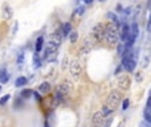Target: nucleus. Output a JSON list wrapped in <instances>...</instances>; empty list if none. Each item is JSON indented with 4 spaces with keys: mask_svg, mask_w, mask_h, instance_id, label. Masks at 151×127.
<instances>
[{
    "mask_svg": "<svg viewBox=\"0 0 151 127\" xmlns=\"http://www.w3.org/2000/svg\"><path fill=\"white\" fill-rule=\"evenodd\" d=\"M104 39L109 45H115L119 40V28L115 25L114 23H107L105 25V36Z\"/></svg>",
    "mask_w": 151,
    "mask_h": 127,
    "instance_id": "1",
    "label": "nucleus"
},
{
    "mask_svg": "<svg viewBox=\"0 0 151 127\" xmlns=\"http://www.w3.org/2000/svg\"><path fill=\"white\" fill-rule=\"evenodd\" d=\"M121 99H122V94H121L119 90H111L109 93V95H107V101H106V105L110 107H113V109H115V107L119 105Z\"/></svg>",
    "mask_w": 151,
    "mask_h": 127,
    "instance_id": "2",
    "label": "nucleus"
},
{
    "mask_svg": "<svg viewBox=\"0 0 151 127\" xmlns=\"http://www.w3.org/2000/svg\"><path fill=\"white\" fill-rule=\"evenodd\" d=\"M70 90H72V82H70V81H68V80H65L64 82H61L60 86H58L57 94H56V99H57V101H60L63 97L68 95V94L70 93Z\"/></svg>",
    "mask_w": 151,
    "mask_h": 127,
    "instance_id": "3",
    "label": "nucleus"
},
{
    "mask_svg": "<svg viewBox=\"0 0 151 127\" xmlns=\"http://www.w3.org/2000/svg\"><path fill=\"white\" fill-rule=\"evenodd\" d=\"M90 36L96 40V42L102 41V40H104V36H105V25L104 24H101V23L96 24V25L93 27V29H91Z\"/></svg>",
    "mask_w": 151,
    "mask_h": 127,
    "instance_id": "4",
    "label": "nucleus"
},
{
    "mask_svg": "<svg viewBox=\"0 0 151 127\" xmlns=\"http://www.w3.org/2000/svg\"><path fill=\"white\" fill-rule=\"evenodd\" d=\"M96 44H97L96 40H94L91 36L85 37V40L82 41V45H81L80 53H81V55H88V53H90L91 49L94 48V45H96Z\"/></svg>",
    "mask_w": 151,
    "mask_h": 127,
    "instance_id": "5",
    "label": "nucleus"
},
{
    "mask_svg": "<svg viewBox=\"0 0 151 127\" xmlns=\"http://www.w3.org/2000/svg\"><path fill=\"white\" fill-rule=\"evenodd\" d=\"M69 70H70V74H72V78L74 81H78L82 74V67H81V64L78 62L77 60H73L70 62V66H69Z\"/></svg>",
    "mask_w": 151,
    "mask_h": 127,
    "instance_id": "6",
    "label": "nucleus"
},
{
    "mask_svg": "<svg viewBox=\"0 0 151 127\" xmlns=\"http://www.w3.org/2000/svg\"><path fill=\"white\" fill-rule=\"evenodd\" d=\"M57 49L58 47H55V45H50L48 44L47 48H45V60L47 61H53L56 60V57H57Z\"/></svg>",
    "mask_w": 151,
    "mask_h": 127,
    "instance_id": "7",
    "label": "nucleus"
},
{
    "mask_svg": "<svg viewBox=\"0 0 151 127\" xmlns=\"http://www.w3.org/2000/svg\"><path fill=\"white\" fill-rule=\"evenodd\" d=\"M150 61H151V49H150V48H147V49H145L143 52H142L139 65H141L143 69H146V67H149Z\"/></svg>",
    "mask_w": 151,
    "mask_h": 127,
    "instance_id": "8",
    "label": "nucleus"
},
{
    "mask_svg": "<svg viewBox=\"0 0 151 127\" xmlns=\"http://www.w3.org/2000/svg\"><path fill=\"white\" fill-rule=\"evenodd\" d=\"M118 90L119 91H126L130 89V85H131V80L127 77V75H122L121 78H118Z\"/></svg>",
    "mask_w": 151,
    "mask_h": 127,
    "instance_id": "9",
    "label": "nucleus"
},
{
    "mask_svg": "<svg viewBox=\"0 0 151 127\" xmlns=\"http://www.w3.org/2000/svg\"><path fill=\"white\" fill-rule=\"evenodd\" d=\"M105 114L102 111H97L94 113V115L91 117V123H93L94 126H101L104 125V119H105Z\"/></svg>",
    "mask_w": 151,
    "mask_h": 127,
    "instance_id": "10",
    "label": "nucleus"
},
{
    "mask_svg": "<svg viewBox=\"0 0 151 127\" xmlns=\"http://www.w3.org/2000/svg\"><path fill=\"white\" fill-rule=\"evenodd\" d=\"M61 41H63V39H61V36L58 33H52L48 37V44L55 45V47H60Z\"/></svg>",
    "mask_w": 151,
    "mask_h": 127,
    "instance_id": "11",
    "label": "nucleus"
},
{
    "mask_svg": "<svg viewBox=\"0 0 151 127\" xmlns=\"http://www.w3.org/2000/svg\"><path fill=\"white\" fill-rule=\"evenodd\" d=\"M3 17L4 19H11L12 17V9H11V7L7 4V3L3 5Z\"/></svg>",
    "mask_w": 151,
    "mask_h": 127,
    "instance_id": "12",
    "label": "nucleus"
},
{
    "mask_svg": "<svg viewBox=\"0 0 151 127\" xmlns=\"http://www.w3.org/2000/svg\"><path fill=\"white\" fill-rule=\"evenodd\" d=\"M129 29H130V36H133V37H138V34H139V28H138V24L137 23H133L130 27H129Z\"/></svg>",
    "mask_w": 151,
    "mask_h": 127,
    "instance_id": "13",
    "label": "nucleus"
},
{
    "mask_svg": "<svg viewBox=\"0 0 151 127\" xmlns=\"http://www.w3.org/2000/svg\"><path fill=\"white\" fill-rule=\"evenodd\" d=\"M9 81V74L5 69H0V83H7Z\"/></svg>",
    "mask_w": 151,
    "mask_h": 127,
    "instance_id": "14",
    "label": "nucleus"
},
{
    "mask_svg": "<svg viewBox=\"0 0 151 127\" xmlns=\"http://www.w3.org/2000/svg\"><path fill=\"white\" fill-rule=\"evenodd\" d=\"M27 82H28L27 77H23V75H20V77L16 78V81H15V86H16V88H23V86H25V85H27Z\"/></svg>",
    "mask_w": 151,
    "mask_h": 127,
    "instance_id": "15",
    "label": "nucleus"
},
{
    "mask_svg": "<svg viewBox=\"0 0 151 127\" xmlns=\"http://www.w3.org/2000/svg\"><path fill=\"white\" fill-rule=\"evenodd\" d=\"M129 34H130V29H129V25L123 24V25H122V32H121V39H122V41H126V39L129 37Z\"/></svg>",
    "mask_w": 151,
    "mask_h": 127,
    "instance_id": "16",
    "label": "nucleus"
},
{
    "mask_svg": "<svg viewBox=\"0 0 151 127\" xmlns=\"http://www.w3.org/2000/svg\"><path fill=\"white\" fill-rule=\"evenodd\" d=\"M42 44H44V37L40 36L39 39L36 40V44H35V49H36V53L41 52V49H42Z\"/></svg>",
    "mask_w": 151,
    "mask_h": 127,
    "instance_id": "17",
    "label": "nucleus"
},
{
    "mask_svg": "<svg viewBox=\"0 0 151 127\" xmlns=\"http://www.w3.org/2000/svg\"><path fill=\"white\" fill-rule=\"evenodd\" d=\"M50 88H52V86H50V83L49 82H47V81H45V82H42L41 85H40V91H41V93H49L50 91Z\"/></svg>",
    "mask_w": 151,
    "mask_h": 127,
    "instance_id": "18",
    "label": "nucleus"
},
{
    "mask_svg": "<svg viewBox=\"0 0 151 127\" xmlns=\"http://www.w3.org/2000/svg\"><path fill=\"white\" fill-rule=\"evenodd\" d=\"M70 32H72V24L70 23H65L63 25V34L64 36H68Z\"/></svg>",
    "mask_w": 151,
    "mask_h": 127,
    "instance_id": "19",
    "label": "nucleus"
},
{
    "mask_svg": "<svg viewBox=\"0 0 151 127\" xmlns=\"http://www.w3.org/2000/svg\"><path fill=\"white\" fill-rule=\"evenodd\" d=\"M68 36H69V41H70L72 44H76V42H77V40H78V33H77V32L72 31Z\"/></svg>",
    "mask_w": 151,
    "mask_h": 127,
    "instance_id": "20",
    "label": "nucleus"
},
{
    "mask_svg": "<svg viewBox=\"0 0 151 127\" xmlns=\"http://www.w3.org/2000/svg\"><path fill=\"white\" fill-rule=\"evenodd\" d=\"M33 66L35 67H40V66H41V60H40V57H39V55H37V53H35V56H33Z\"/></svg>",
    "mask_w": 151,
    "mask_h": 127,
    "instance_id": "21",
    "label": "nucleus"
},
{
    "mask_svg": "<svg viewBox=\"0 0 151 127\" xmlns=\"http://www.w3.org/2000/svg\"><path fill=\"white\" fill-rule=\"evenodd\" d=\"M126 52V45L125 42H119L118 44V55L119 56H123V53Z\"/></svg>",
    "mask_w": 151,
    "mask_h": 127,
    "instance_id": "22",
    "label": "nucleus"
},
{
    "mask_svg": "<svg viewBox=\"0 0 151 127\" xmlns=\"http://www.w3.org/2000/svg\"><path fill=\"white\" fill-rule=\"evenodd\" d=\"M32 93H33V91H32L31 89H24V90L21 91V94H20V95L23 97V98H29V97L32 95Z\"/></svg>",
    "mask_w": 151,
    "mask_h": 127,
    "instance_id": "23",
    "label": "nucleus"
},
{
    "mask_svg": "<svg viewBox=\"0 0 151 127\" xmlns=\"http://www.w3.org/2000/svg\"><path fill=\"white\" fill-rule=\"evenodd\" d=\"M143 115H145V119H146L149 123H151V110L150 109H145Z\"/></svg>",
    "mask_w": 151,
    "mask_h": 127,
    "instance_id": "24",
    "label": "nucleus"
},
{
    "mask_svg": "<svg viewBox=\"0 0 151 127\" xmlns=\"http://www.w3.org/2000/svg\"><path fill=\"white\" fill-rule=\"evenodd\" d=\"M9 98H11V95H9V94H7V95L1 97V98H0V106H4V105L7 103L8 101H9Z\"/></svg>",
    "mask_w": 151,
    "mask_h": 127,
    "instance_id": "25",
    "label": "nucleus"
},
{
    "mask_svg": "<svg viewBox=\"0 0 151 127\" xmlns=\"http://www.w3.org/2000/svg\"><path fill=\"white\" fill-rule=\"evenodd\" d=\"M129 105H130V99L129 98H125L122 102V110H127L129 109Z\"/></svg>",
    "mask_w": 151,
    "mask_h": 127,
    "instance_id": "26",
    "label": "nucleus"
},
{
    "mask_svg": "<svg viewBox=\"0 0 151 127\" xmlns=\"http://www.w3.org/2000/svg\"><path fill=\"white\" fill-rule=\"evenodd\" d=\"M83 12H85V7L83 5H80V7L76 8V15H82Z\"/></svg>",
    "mask_w": 151,
    "mask_h": 127,
    "instance_id": "27",
    "label": "nucleus"
},
{
    "mask_svg": "<svg viewBox=\"0 0 151 127\" xmlns=\"http://www.w3.org/2000/svg\"><path fill=\"white\" fill-rule=\"evenodd\" d=\"M135 80H137V82H142V80H143V74H142V72L135 73Z\"/></svg>",
    "mask_w": 151,
    "mask_h": 127,
    "instance_id": "28",
    "label": "nucleus"
},
{
    "mask_svg": "<svg viewBox=\"0 0 151 127\" xmlns=\"http://www.w3.org/2000/svg\"><path fill=\"white\" fill-rule=\"evenodd\" d=\"M23 61H24V52H20V55H19V57H17V64L21 65Z\"/></svg>",
    "mask_w": 151,
    "mask_h": 127,
    "instance_id": "29",
    "label": "nucleus"
},
{
    "mask_svg": "<svg viewBox=\"0 0 151 127\" xmlns=\"http://www.w3.org/2000/svg\"><path fill=\"white\" fill-rule=\"evenodd\" d=\"M68 67V58H64V62H63V69H66Z\"/></svg>",
    "mask_w": 151,
    "mask_h": 127,
    "instance_id": "30",
    "label": "nucleus"
},
{
    "mask_svg": "<svg viewBox=\"0 0 151 127\" xmlns=\"http://www.w3.org/2000/svg\"><path fill=\"white\" fill-rule=\"evenodd\" d=\"M149 31L151 32V16H150V21H149Z\"/></svg>",
    "mask_w": 151,
    "mask_h": 127,
    "instance_id": "31",
    "label": "nucleus"
},
{
    "mask_svg": "<svg viewBox=\"0 0 151 127\" xmlns=\"http://www.w3.org/2000/svg\"><path fill=\"white\" fill-rule=\"evenodd\" d=\"M91 1H93V0H85V3H88V4H90Z\"/></svg>",
    "mask_w": 151,
    "mask_h": 127,
    "instance_id": "32",
    "label": "nucleus"
},
{
    "mask_svg": "<svg viewBox=\"0 0 151 127\" xmlns=\"http://www.w3.org/2000/svg\"><path fill=\"white\" fill-rule=\"evenodd\" d=\"M98 1H105V0H98Z\"/></svg>",
    "mask_w": 151,
    "mask_h": 127,
    "instance_id": "33",
    "label": "nucleus"
},
{
    "mask_svg": "<svg viewBox=\"0 0 151 127\" xmlns=\"http://www.w3.org/2000/svg\"><path fill=\"white\" fill-rule=\"evenodd\" d=\"M0 90H1V86H0Z\"/></svg>",
    "mask_w": 151,
    "mask_h": 127,
    "instance_id": "34",
    "label": "nucleus"
}]
</instances>
